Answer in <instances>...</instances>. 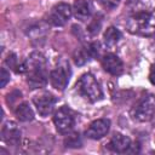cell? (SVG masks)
I'll use <instances>...</instances> for the list:
<instances>
[{"label": "cell", "instance_id": "44dd1931", "mask_svg": "<svg viewBox=\"0 0 155 155\" xmlns=\"http://www.w3.org/2000/svg\"><path fill=\"white\" fill-rule=\"evenodd\" d=\"M149 80L153 85H155V64H153L150 67V71H149Z\"/></svg>", "mask_w": 155, "mask_h": 155}, {"label": "cell", "instance_id": "3957f363", "mask_svg": "<svg viewBox=\"0 0 155 155\" xmlns=\"http://www.w3.org/2000/svg\"><path fill=\"white\" fill-rule=\"evenodd\" d=\"M76 88L82 97H85L92 103L98 102L103 98V92L99 84L97 82L94 76L88 73L81 75V78L76 82Z\"/></svg>", "mask_w": 155, "mask_h": 155}, {"label": "cell", "instance_id": "ba28073f", "mask_svg": "<svg viewBox=\"0 0 155 155\" xmlns=\"http://www.w3.org/2000/svg\"><path fill=\"white\" fill-rule=\"evenodd\" d=\"M57 99L56 97H53L51 93H44L41 96H36L33 99V103L38 110V113L41 116H48L54 108Z\"/></svg>", "mask_w": 155, "mask_h": 155}, {"label": "cell", "instance_id": "7c38bea8", "mask_svg": "<svg viewBox=\"0 0 155 155\" xmlns=\"http://www.w3.org/2000/svg\"><path fill=\"white\" fill-rule=\"evenodd\" d=\"M74 15L80 21L88 19L94 12V5L92 0H75L73 5Z\"/></svg>", "mask_w": 155, "mask_h": 155}, {"label": "cell", "instance_id": "9a60e30c", "mask_svg": "<svg viewBox=\"0 0 155 155\" xmlns=\"http://www.w3.org/2000/svg\"><path fill=\"white\" fill-rule=\"evenodd\" d=\"M121 39V33L115 27H109L104 33V44L107 47H114Z\"/></svg>", "mask_w": 155, "mask_h": 155}, {"label": "cell", "instance_id": "52a82bcc", "mask_svg": "<svg viewBox=\"0 0 155 155\" xmlns=\"http://www.w3.org/2000/svg\"><path fill=\"white\" fill-rule=\"evenodd\" d=\"M69 76H70V70H69V67L67 65H58L56 69H53L50 74V82L51 85L59 90V91H63L68 82H69Z\"/></svg>", "mask_w": 155, "mask_h": 155}, {"label": "cell", "instance_id": "2e32d148", "mask_svg": "<svg viewBox=\"0 0 155 155\" xmlns=\"http://www.w3.org/2000/svg\"><path fill=\"white\" fill-rule=\"evenodd\" d=\"M88 57H90V52L87 48L86 50H79L74 53V62L78 65H82L88 61Z\"/></svg>", "mask_w": 155, "mask_h": 155}, {"label": "cell", "instance_id": "5bb4252c", "mask_svg": "<svg viewBox=\"0 0 155 155\" xmlns=\"http://www.w3.org/2000/svg\"><path fill=\"white\" fill-rule=\"evenodd\" d=\"M15 114L17 116V119L19 121H23V122H27V121H31L34 119V113H33V109L30 108L29 103L27 102H23L21 104H18L15 109Z\"/></svg>", "mask_w": 155, "mask_h": 155}, {"label": "cell", "instance_id": "ffe728a7", "mask_svg": "<svg viewBox=\"0 0 155 155\" xmlns=\"http://www.w3.org/2000/svg\"><path fill=\"white\" fill-rule=\"evenodd\" d=\"M8 80H10V73L5 68H1V87H5Z\"/></svg>", "mask_w": 155, "mask_h": 155}, {"label": "cell", "instance_id": "e0dca14e", "mask_svg": "<svg viewBox=\"0 0 155 155\" xmlns=\"http://www.w3.org/2000/svg\"><path fill=\"white\" fill-rule=\"evenodd\" d=\"M65 145L67 147H70V148H79L81 147V138L79 136V133H71L69 134L65 140H64Z\"/></svg>", "mask_w": 155, "mask_h": 155}, {"label": "cell", "instance_id": "8fae6325", "mask_svg": "<svg viewBox=\"0 0 155 155\" xmlns=\"http://www.w3.org/2000/svg\"><path fill=\"white\" fill-rule=\"evenodd\" d=\"M102 65L105 71L111 75H120L124 71L122 61L114 53H107L102 58Z\"/></svg>", "mask_w": 155, "mask_h": 155}, {"label": "cell", "instance_id": "4fadbf2b", "mask_svg": "<svg viewBox=\"0 0 155 155\" xmlns=\"http://www.w3.org/2000/svg\"><path fill=\"white\" fill-rule=\"evenodd\" d=\"M108 148L110 150H113L114 153L124 154L131 148V139L121 133H115L111 137V139L108 144Z\"/></svg>", "mask_w": 155, "mask_h": 155}, {"label": "cell", "instance_id": "5b68a950", "mask_svg": "<svg viewBox=\"0 0 155 155\" xmlns=\"http://www.w3.org/2000/svg\"><path fill=\"white\" fill-rule=\"evenodd\" d=\"M74 114L68 107H61L53 116V122L59 133H68L74 126Z\"/></svg>", "mask_w": 155, "mask_h": 155}, {"label": "cell", "instance_id": "8992f818", "mask_svg": "<svg viewBox=\"0 0 155 155\" xmlns=\"http://www.w3.org/2000/svg\"><path fill=\"white\" fill-rule=\"evenodd\" d=\"M73 10L71 7L65 4V2H59L57 5H54L51 10V12L48 13V23H51L52 25L56 27H62L64 25L71 17Z\"/></svg>", "mask_w": 155, "mask_h": 155}, {"label": "cell", "instance_id": "6da1fadb", "mask_svg": "<svg viewBox=\"0 0 155 155\" xmlns=\"http://www.w3.org/2000/svg\"><path fill=\"white\" fill-rule=\"evenodd\" d=\"M127 30L140 36L155 35V8L139 10L128 16L126 21Z\"/></svg>", "mask_w": 155, "mask_h": 155}, {"label": "cell", "instance_id": "277c9868", "mask_svg": "<svg viewBox=\"0 0 155 155\" xmlns=\"http://www.w3.org/2000/svg\"><path fill=\"white\" fill-rule=\"evenodd\" d=\"M155 113V96L151 93L143 94L131 109V116L140 122L149 121Z\"/></svg>", "mask_w": 155, "mask_h": 155}, {"label": "cell", "instance_id": "7a4b0ae2", "mask_svg": "<svg viewBox=\"0 0 155 155\" xmlns=\"http://www.w3.org/2000/svg\"><path fill=\"white\" fill-rule=\"evenodd\" d=\"M27 82L31 88H40L47 84L46 58L40 52H33L25 61Z\"/></svg>", "mask_w": 155, "mask_h": 155}, {"label": "cell", "instance_id": "d6986e66", "mask_svg": "<svg viewBox=\"0 0 155 155\" xmlns=\"http://www.w3.org/2000/svg\"><path fill=\"white\" fill-rule=\"evenodd\" d=\"M101 1V4L104 6V7H107V8H114V7H116L117 5H119V2H120V0H99Z\"/></svg>", "mask_w": 155, "mask_h": 155}, {"label": "cell", "instance_id": "9c48e42d", "mask_svg": "<svg viewBox=\"0 0 155 155\" xmlns=\"http://www.w3.org/2000/svg\"><path fill=\"white\" fill-rule=\"evenodd\" d=\"M1 139L8 145H18L21 140V130L13 121H7L1 128Z\"/></svg>", "mask_w": 155, "mask_h": 155}, {"label": "cell", "instance_id": "ac0fdd59", "mask_svg": "<svg viewBox=\"0 0 155 155\" xmlns=\"http://www.w3.org/2000/svg\"><path fill=\"white\" fill-rule=\"evenodd\" d=\"M101 25H102V17H101V16H98V17L96 16V17L92 19V22L90 23L87 30H88L92 35H94V34H97V33L99 31Z\"/></svg>", "mask_w": 155, "mask_h": 155}, {"label": "cell", "instance_id": "30bf717a", "mask_svg": "<svg viewBox=\"0 0 155 155\" xmlns=\"http://www.w3.org/2000/svg\"><path fill=\"white\" fill-rule=\"evenodd\" d=\"M109 128L110 121L108 119H98L88 126L86 130V136L91 139H101L109 132Z\"/></svg>", "mask_w": 155, "mask_h": 155}]
</instances>
